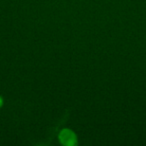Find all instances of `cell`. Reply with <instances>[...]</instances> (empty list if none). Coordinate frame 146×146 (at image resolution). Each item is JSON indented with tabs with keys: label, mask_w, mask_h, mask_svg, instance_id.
<instances>
[{
	"label": "cell",
	"mask_w": 146,
	"mask_h": 146,
	"mask_svg": "<svg viewBox=\"0 0 146 146\" xmlns=\"http://www.w3.org/2000/svg\"><path fill=\"white\" fill-rule=\"evenodd\" d=\"M2 106H3V98L0 96V108L2 107Z\"/></svg>",
	"instance_id": "2"
},
{
	"label": "cell",
	"mask_w": 146,
	"mask_h": 146,
	"mask_svg": "<svg viewBox=\"0 0 146 146\" xmlns=\"http://www.w3.org/2000/svg\"><path fill=\"white\" fill-rule=\"evenodd\" d=\"M58 140L61 145L64 146H76L78 144L77 135L73 130L69 128H63L58 134Z\"/></svg>",
	"instance_id": "1"
}]
</instances>
